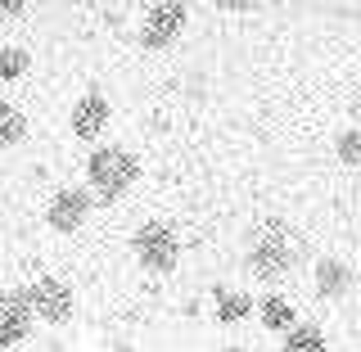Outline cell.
<instances>
[{
  "mask_svg": "<svg viewBox=\"0 0 361 352\" xmlns=\"http://www.w3.org/2000/svg\"><path fill=\"white\" fill-rule=\"evenodd\" d=\"M307 285H312V298L321 303V308H343V303H353V293H357L353 253H334V248L316 253L312 271H307Z\"/></svg>",
  "mask_w": 361,
  "mask_h": 352,
  "instance_id": "52a82bcc",
  "label": "cell"
},
{
  "mask_svg": "<svg viewBox=\"0 0 361 352\" xmlns=\"http://www.w3.org/2000/svg\"><path fill=\"white\" fill-rule=\"evenodd\" d=\"M280 352H334V334L325 330L321 321H307V316H302L293 330L280 334Z\"/></svg>",
  "mask_w": 361,
  "mask_h": 352,
  "instance_id": "7c38bea8",
  "label": "cell"
},
{
  "mask_svg": "<svg viewBox=\"0 0 361 352\" xmlns=\"http://www.w3.org/2000/svg\"><path fill=\"white\" fill-rule=\"evenodd\" d=\"M109 127H113V99L104 95V86H86L68 104V135L77 145H99L109 140Z\"/></svg>",
  "mask_w": 361,
  "mask_h": 352,
  "instance_id": "ba28073f",
  "label": "cell"
},
{
  "mask_svg": "<svg viewBox=\"0 0 361 352\" xmlns=\"http://www.w3.org/2000/svg\"><path fill=\"white\" fill-rule=\"evenodd\" d=\"M27 135H32V118L23 113V104H14V99L0 95V154L23 150Z\"/></svg>",
  "mask_w": 361,
  "mask_h": 352,
  "instance_id": "4fadbf2b",
  "label": "cell"
},
{
  "mask_svg": "<svg viewBox=\"0 0 361 352\" xmlns=\"http://www.w3.org/2000/svg\"><path fill=\"white\" fill-rule=\"evenodd\" d=\"M140 176H145V158L122 140H99L82 158V190L95 199V208L122 203L140 186Z\"/></svg>",
  "mask_w": 361,
  "mask_h": 352,
  "instance_id": "7a4b0ae2",
  "label": "cell"
},
{
  "mask_svg": "<svg viewBox=\"0 0 361 352\" xmlns=\"http://www.w3.org/2000/svg\"><path fill=\"white\" fill-rule=\"evenodd\" d=\"M32 312L23 298V285H0V352H14L32 339Z\"/></svg>",
  "mask_w": 361,
  "mask_h": 352,
  "instance_id": "30bf717a",
  "label": "cell"
},
{
  "mask_svg": "<svg viewBox=\"0 0 361 352\" xmlns=\"http://www.w3.org/2000/svg\"><path fill=\"white\" fill-rule=\"evenodd\" d=\"M212 352H257V348H248L244 339H226V344H217Z\"/></svg>",
  "mask_w": 361,
  "mask_h": 352,
  "instance_id": "e0dca14e",
  "label": "cell"
},
{
  "mask_svg": "<svg viewBox=\"0 0 361 352\" xmlns=\"http://www.w3.org/2000/svg\"><path fill=\"white\" fill-rule=\"evenodd\" d=\"M190 14H195V9H190V5H176V0H154V5H140V9H135V32H131V37H135L140 50L163 54V50H172V45L185 37Z\"/></svg>",
  "mask_w": 361,
  "mask_h": 352,
  "instance_id": "5b68a950",
  "label": "cell"
},
{
  "mask_svg": "<svg viewBox=\"0 0 361 352\" xmlns=\"http://www.w3.org/2000/svg\"><path fill=\"white\" fill-rule=\"evenodd\" d=\"M23 298H27L32 325H45V330H68L82 312V298H77V285L59 271H37V276L23 280Z\"/></svg>",
  "mask_w": 361,
  "mask_h": 352,
  "instance_id": "277c9868",
  "label": "cell"
},
{
  "mask_svg": "<svg viewBox=\"0 0 361 352\" xmlns=\"http://www.w3.org/2000/svg\"><path fill=\"white\" fill-rule=\"evenodd\" d=\"M90 217H95V199L77 181H59L41 203V226L50 235H59V240H77L90 226Z\"/></svg>",
  "mask_w": 361,
  "mask_h": 352,
  "instance_id": "8992f818",
  "label": "cell"
},
{
  "mask_svg": "<svg viewBox=\"0 0 361 352\" xmlns=\"http://www.w3.org/2000/svg\"><path fill=\"white\" fill-rule=\"evenodd\" d=\"M253 321H257V330L271 334V339H280L285 330H293V325L302 321V308H298V298H293V289H262V293H253Z\"/></svg>",
  "mask_w": 361,
  "mask_h": 352,
  "instance_id": "9c48e42d",
  "label": "cell"
},
{
  "mask_svg": "<svg viewBox=\"0 0 361 352\" xmlns=\"http://www.w3.org/2000/svg\"><path fill=\"white\" fill-rule=\"evenodd\" d=\"M212 321L221 325V330H240V325L253 321V289L244 285H212Z\"/></svg>",
  "mask_w": 361,
  "mask_h": 352,
  "instance_id": "8fae6325",
  "label": "cell"
},
{
  "mask_svg": "<svg viewBox=\"0 0 361 352\" xmlns=\"http://www.w3.org/2000/svg\"><path fill=\"white\" fill-rule=\"evenodd\" d=\"M302 262H307V240H302V231L289 217L267 212V217H257L248 226L244 257H240L244 280H253L262 289H289L293 276L302 271Z\"/></svg>",
  "mask_w": 361,
  "mask_h": 352,
  "instance_id": "6da1fadb",
  "label": "cell"
},
{
  "mask_svg": "<svg viewBox=\"0 0 361 352\" xmlns=\"http://www.w3.org/2000/svg\"><path fill=\"white\" fill-rule=\"evenodd\" d=\"M32 63H37V54H32L27 45H18V41L0 45V86L27 82V77H32Z\"/></svg>",
  "mask_w": 361,
  "mask_h": 352,
  "instance_id": "5bb4252c",
  "label": "cell"
},
{
  "mask_svg": "<svg viewBox=\"0 0 361 352\" xmlns=\"http://www.w3.org/2000/svg\"><path fill=\"white\" fill-rule=\"evenodd\" d=\"M334 163H338V172H348V176L361 172V127L357 122H343V127L334 131Z\"/></svg>",
  "mask_w": 361,
  "mask_h": 352,
  "instance_id": "9a60e30c",
  "label": "cell"
},
{
  "mask_svg": "<svg viewBox=\"0 0 361 352\" xmlns=\"http://www.w3.org/2000/svg\"><path fill=\"white\" fill-rule=\"evenodd\" d=\"M131 262L154 280L176 276L185 262V235L172 217H145L131 231Z\"/></svg>",
  "mask_w": 361,
  "mask_h": 352,
  "instance_id": "3957f363",
  "label": "cell"
},
{
  "mask_svg": "<svg viewBox=\"0 0 361 352\" xmlns=\"http://www.w3.org/2000/svg\"><path fill=\"white\" fill-rule=\"evenodd\" d=\"M27 14H32V5H0V18H5V23H18Z\"/></svg>",
  "mask_w": 361,
  "mask_h": 352,
  "instance_id": "2e32d148",
  "label": "cell"
}]
</instances>
